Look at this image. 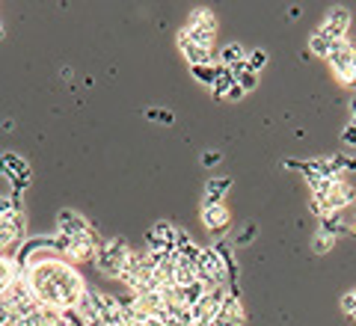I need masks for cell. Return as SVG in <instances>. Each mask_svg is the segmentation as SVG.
Masks as SVG:
<instances>
[{
  "label": "cell",
  "mask_w": 356,
  "mask_h": 326,
  "mask_svg": "<svg viewBox=\"0 0 356 326\" xmlns=\"http://www.w3.org/2000/svg\"><path fill=\"white\" fill-rule=\"evenodd\" d=\"M27 282L36 294V302L44 309L54 311H74L77 302L86 297V282L83 276L77 273V267L63 261V258H48V261H39L36 267L24 270Z\"/></svg>",
  "instance_id": "cell-1"
},
{
  "label": "cell",
  "mask_w": 356,
  "mask_h": 326,
  "mask_svg": "<svg viewBox=\"0 0 356 326\" xmlns=\"http://www.w3.org/2000/svg\"><path fill=\"white\" fill-rule=\"evenodd\" d=\"M128 258H131V246L125 241L122 238H104V243L95 250L92 264L98 267V273H102L104 279H119Z\"/></svg>",
  "instance_id": "cell-2"
},
{
  "label": "cell",
  "mask_w": 356,
  "mask_h": 326,
  "mask_svg": "<svg viewBox=\"0 0 356 326\" xmlns=\"http://www.w3.org/2000/svg\"><path fill=\"white\" fill-rule=\"evenodd\" d=\"M327 65L332 77L341 83V86H356V42L353 39H339L332 44Z\"/></svg>",
  "instance_id": "cell-3"
},
{
  "label": "cell",
  "mask_w": 356,
  "mask_h": 326,
  "mask_svg": "<svg viewBox=\"0 0 356 326\" xmlns=\"http://www.w3.org/2000/svg\"><path fill=\"white\" fill-rule=\"evenodd\" d=\"M27 243V217L24 211H13L0 217V255H18V250Z\"/></svg>",
  "instance_id": "cell-4"
},
{
  "label": "cell",
  "mask_w": 356,
  "mask_h": 326,
  "mask_svg": "<svg viewBox=\"0 0 356 326\" xmlns=\"http://www.w3.org/2000/svg\"><path fill=\"white\" fill-rule=\"evenodd\" d=\"M196 276L202 279V282L208 285V288H217V285H229V276H226V267H222V261H220V255L211 250H202L199 252V258H196Z\"/></svg>",
  "instance_id": "cell-5"
},
{
  "label": "cell",
  "mask_w": 356,
  "mask_h": 326,
  "mask_svg": "<svg viewBox=\"0 0 356 326\" xmlns=\"http://www.w3.org/2000/svg\"><path fill=\"white\" fill-rule=\"evenodd\" d=\"M89 229H92V222H89L81 211L60 208V213H57V234H63V238H81V234H86Z\"/></svg>",
  "instance_id": "cell-6"
},
{
  "label": "cell",
  "mask_w": 356,
  "mask_h": 326,
  "mask_svg": "<svg viewBox=\"0 0 356 326\" xmlns=\"http://www.w3.org/2000/svg\"><path fill=\"white\" fill-rule=\"evenodd\" d=\"M243 320H247V311H243L241 297H232V294H229L211 326H243Z\"/></svg>",
  "instance_id": "cell-7"
},
{
  "label": "cell",
  "mask_w": 356,
  "mask_h": 326,
  "mask_svg": "<svg viewBox=\"0 0 356 326\" xmlns=\"http://www.w3.org/2000/svg\"><path fill=\"white\" fill-rule=\"evenodd\" d=\"M199 217H202V226L208 231H226L229 222H232V213H229V208L222 205V202L220 205H202Z\"/></svg>",
  "instance_id": "cell-8"
},
{
  "label": "cell",
  "mask_w": 356,
  "mask_h": 326,
  "mask_svg": "<svg viewBox=\"0 0 356 326\" xmlns=\"http://www.w3.org/2000/svg\"><path fill=\"white\" fill-rule=\"evenodd\" d=\"M339 39L332 36V33L321 24V27H315L312 30V36H309V54L312 57H321V60H327L330 57V51H332V44H336Z\"/></svg>",
  "instance_id": "cell-9"
},
{
  "label": "cell",
  "mask_w": 356,
  "mask_h": 326,
  "mask_svg": "<svg viewBox=\"0 0 356 326\" xmlns=\"http://www.w3.org/2000/svg\"><path fill=\"white\" fill-rule=\"evenodd\" d=\"M187 27H193L199 33H208V36H217V30H220V21L217 15L211 13L208 6H196L191 15H187Z\"/></svg>",
  "instance_id": "cell-10"
},
{
  "label": "cell",
  "mask_w": 356,
  "mask_h": 326,
  "mask_svg": "<svg viewBox=\"0 0 356 326\" xmlns=\"http://www.w3.org/2000/svg\"><path fill=\"white\" fill-rule=\"evenodd\" d=\"M175 42H178V51H181V57L187 60V65H208V63H214V51H208V48H202V44H193V42H187V39H178L175 36Z\"/></svg>",
  "instance_id": "cell-11"
},
{
  "label": "cell",
  "mask_w": 356,
  "mask_h": 326,
  "mask_svg": "<svg viewBox=\"0 0 356 326\" xmlns=\"http://www.w3.org/2000/svg\"><path fill=\"white\" fill-rule=\"evenodd\" d=\"M324 27H327L336 39H348V30H350V9L332 6L330 13H327V18H324Z\"/></svg>",
  "instance_id": "cell-12"
},
{
  "label": "cell",
  "mask_w": 356,
  "mask_h": 326,
  "mask_svg": "<svg viewBox=\"0 0 356 326\" xmlns=\"http://www.w3.org/2000/svg\"><path fill=\"white\" fill-rule=\"evenodd\" d=\"M214 63L222 65V69H235V65L247 63V48H243V44H238V42H226V44H222V48L214 54Z\"/></svg>",
  "instance_id": "cell-13"
},
{
  "label": "cell",
  "mask_w": 356,
  "mask_h": 326,
  "mask_svg": "<svg viewBox=\"0 0 356 326\" xmlns=\"http://www.w3.org/2000/svg\"><path fill=\"white\" fill-rule=\"evenodd\" d=\"M232 190V178H208L205 181V190H202V205H220L226 193Z\"/></svg>",
  "instance_id": "cell-14"
},
{
  "label": "cell",
  "mask_w": 356,
  "mask_h": 326,
  "mask_svg": "<svg viewBox=\"0 0 356 326\" xmlns=\"http://www.w3.org/2000/svg\"><path fill=\"white\" fill-rule=\"evenodd\" d=\"M30 172V163L24 157H18L13 152H0V175H6L9 181H15L18 175H27Z\"/></svg>",
  "instance_id": "cell-15"
},
{
  "label": "cell",
  "mask_w": 356,
  "mask_h": 326,
  "mask_svg": "<svg viewBox=\"0 0 356 326\" xmlns=\"http://www.w3.org/2000/svg\"><path fill=\"white\" fill-rule=\"evenodd\" d=\"M24 276V270L18 267V261L13 255H0V297L9 291V285L18 282V279Z\"/></svg>",
  "instance_id": "cell-16"
},
{
  "label": "cell",
  "mask_w": 356,
  "mask_h": 326,
  "mask_svg": "<svg viewBox=\"0 0 356 326\" xmlns=\"http://www.w3.org/2000/svg\"><path fill=\"white\" fill-rule=\"evenodd\" d=\"M175 231H178V226H172L170 220H158V222H154V226L149 229L152 238H154V241H161L170 252H172V243H175Z\"/></svg>",
  "instance_id": "cell-17"
},
{
  "label": "cell",
  "mask_w": 356,
  "mask_h": 326,
  "mask_svg": "<svg viewBox=\"0 0 356 326\" xmlns=\"http://www.w3.org/2000/svg\"><path fill=\"white\" fill-rule=\"evenodd\" d=\"M232 86H235V74H232V69H222V65H220V74H217L214 86H211V95H214L217 101H226Z\"/></svg>",
  "instance_id": "cell-18"
},
{
  "label": "cell",
  "mask_w": 356,
  "mask_h": 326,
  "mask_svg": "<svg viewBox=\"0 0 356 326\" xmlns=\"http://www.w3.org/2000/svg\"><path fill=\"white\" fill-rule=\"evenodd\" d=\"M191 74H193V81L196 83H202V86H214V81H217V74H220V65L217 63H208V65H193L191 69Z\"/></svg>",
  "instance_id": "cell-19"
},
{
  "label": "cell",
  "mask_w": 356,
  "mask_h": 326,
  "mask_svg": "<svg viewBox=\"0 0 356 326\" xmlns=\"http://www.w3.org/2000/svg\"><path fill=\"white\" fill-rule=\"evenodd\" d=\"M178 39H187V42H193V44H202V48L214 51V36H208V33H199V30L187 27V24L178 30Z\"/></svg>",
  "instance_id": "cell-20"
},
{
  "label": "cell",
  "mask_w": 356,
  "mask_h": 326,
  "mask_svg": "<svg viewBox=\"0 0 356 326\" xmlns=\"http://www.w3.org/2000/svg\"><path fill=\"white\" fill-rule=\"evenodd\" d=\"M336 241H339V238H332V234H327V231L318 229L315 238H312V252H315V255H327L332 246H336Z\"/></svg>",
  "instance_id": "cell-21"
},
{
  "label": "cell",
  "mask_w": 356,
  "mask_h": 326,
  "mask_svg": "<svg viewBox=\"0 0 356 326\" xmlns=\"http://www.w3.org/2000/svg\"><path fill=\"white\" fill-rule=\"evenodd\" d=\"M255 238H259V226H255V222H247V226L235 234V246H250Z\"/></svg>",
  "instance_id": "cell-22"
},
{
  "label": "cell",
  "mask_w": 356,
  "mask_h": 326,
  "mask_svg": "<svg viewBox=\"0 0 356 326\" xmlns=\"http://www.w3.org/2000/svg\"><path fill=\"white\" fill-rule=\"evenodd\" d=\"M247 65H250V72H264V65H267V54L261 51V48H255V51H250L247 54Z\"/></svg>",
  "instance_id": "cell-23"
},
{
  "label": "cell",
  "mask_w": 356,
  "mask_h": 326,
  "mask_svg": "<svg viewBox=\"0 0 356 326\" xmlns=\"http://www.w3.org/2000/svg\"><path fill=\"white\" fill-rule=\"evenodd\" d=\"M235 83H238V86L243 89V92H252V89L259 86V74H255V72H250V69H247V72H241V74L235 77Z\"/></svg>",
  "instance_id": "cell-24"
},
{
  "label": "cell",
  "mask_w": 356,
  "mask_h": 326,
  "mask_svg": "<svg viewBox=\"0 0 356 326\" xmlns=\"http://www.w3.org/2000/svg\"><path fill=\"white\" fill-rule=\"evenodd\" d=\"M341 309H344V311H348V314H350V318L356 320V288H350V291H348V294H344V297H341Z\"/></svg>",
  "instance_id": "cell-25"
},
{
  "label": "cell",
  "mask_w": 356,
  "mask_h": 326,
  "mask_svg": "<svg viewBox=\"0 0 356 326\" xmlns=\"http://www.w3.org/2000/svg\"><path fill=\"white\" fill-rule=\"evenodd\" d=\"M146 116L152 119V122H163V125H172V113H163V110H158V107H149L146 110Z\"/></svg>",
  "instance_id": "cell-26"
},
{
  "label": "cell",
  "mask_w": 356,
  "mask_h": 326,
  "mask_svg": "<svg viewBox=\"0 0 356 326\" xmlns=\"http://www.w3.org/2000/svg\"><path fill=\"white\" fill-rule=\"evenodd\" d=\"M341 142H344V145H350V149H356V125H353V122L341 131Z\"/></svg>",
  "instance_id": "cell-27"
},
{
  "label": "cell",
  "mask_w": 356,
  "mask_h": 326,
  "mask_svg": "<svg viewBox=\"0 0 356 326\" xmlns=\"http://www.w3.org/2000/svg\"><path fill=\"white\" fill-rule=\"evenodd\" d=\"M220 157H222V154L214 152V149L205 152V154H202V166H217V163H220Z\"/></svg>",
  "instance_id": "cell-28"
},
{
  "label": "cell",
  "mask_w": 356,
  "mask_h": 326,
  "mask_svg": "<svg viewBox=\"0 0 356 326\" xmlns=\"http://www.w3.org/2000/svg\"><path fill=\"white\" fill-rule=\"evenodd\" d=\"M243 95H247V92H243V89H241V86L235 83V86H232V89H229V95H226V101H241Z\"/></svg>",
  "instance_id": "cell-29"
},
{
  "label": "cell",
  "mask_w": 356,
  "mask_h": 326,
  "mask_svg": "<svg viewBox=\"0 0 356 326\" xmlns=\"http://www.w3.org/2000/svg\"><path fill=\"white\" fill-rule=\"evenodd\" d=\"M344 172H356V157L353 154H344Z\"/></svg>",
  "instance_id": "cell-30"
},
{
  "label": "cell",
  "mask_w": 356,
  "mask_h": 326,
  "mask_svg": "<svg viewBox=\"0 0 356 326\" xmlns=\"http://www.w3.org/2000/svg\"><path fill=\"white\" fill-rule=\"evenodd\" d=\"M300 15H303V9H300V6H291V9H288V18H291V21H297Z\"/></svg>",
  "instance_id": "cell-31"
},
{
  "label": "cell",
  "mask_w": 356,
  "mask_h": 326,
  "mask_svg": "<svg viewBox=\"0 0 356 326\" xmlns=\"http://www.w3.org/2000/svg\"><path fill=\"white\" fill-rule=\"evenodd\" d=\"M348 231L356 234V211H353V217H350V222H348Z\"/></svg>",
  "instance_id": "cell-32"
},
{
  "label": "cell",
  "mask_w": 356,
  "mask_h": 326,
  "mask_svg": "<svg viewBox=\"0 0 356 326\" xmlns=\"http://www.w3.org/2000/svg\"><path fill=\"white\" fill-rule=\"evenodd\" d=\"M350 116H353V119H356V98H353V101H350Z\"/></svg>",
  "instance_id": "cell-33"
},
{
  "label": "cell",
  "mask_w": 356,
  "mask_h": 326,
  "mask_svg": "<svg viewBox=\"0 0 356 326\" xmlns=\"http://www.w3.org/2000/svg\"><path fill=\"white\" fill-rule=\"evenodd\" d=\"M0 39H3V24H0Z\"/></svg>",
  "instance_id": "cell-34"
}]
</instances>
